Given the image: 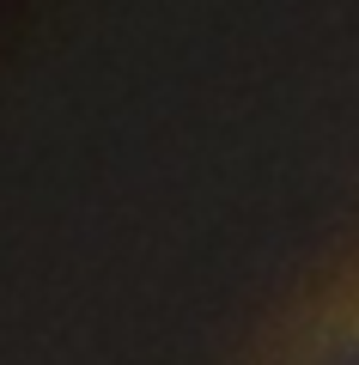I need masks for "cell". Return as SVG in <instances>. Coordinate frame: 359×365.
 Segmentation results:
<instances>
[{
  "mask_svg": "<svg viewBox=\"0 0 359 365\" xmlns=\"http://www.w3.org/2000/svg\"><path fill=\"white\" fill-rule=\"evenodd\" d=\"M317 365H359V341H335V347L323 353Z\"/></svg>",
  "mask_w": 359,
  "mask_h": 365,
  "instance_id": "cell-1",
  "label": "cell"
}]
</instances>
